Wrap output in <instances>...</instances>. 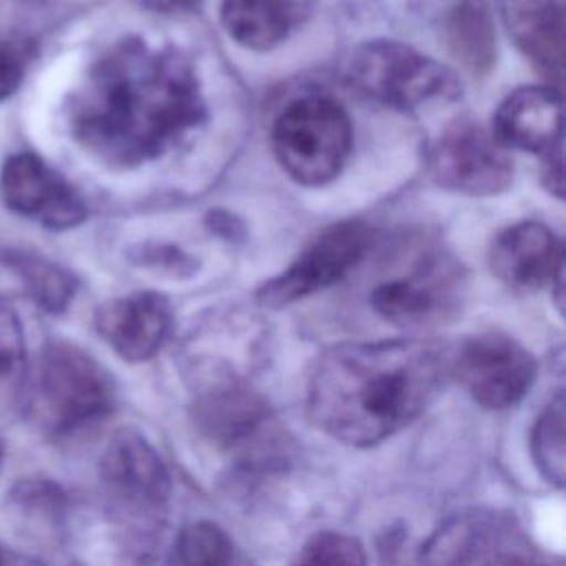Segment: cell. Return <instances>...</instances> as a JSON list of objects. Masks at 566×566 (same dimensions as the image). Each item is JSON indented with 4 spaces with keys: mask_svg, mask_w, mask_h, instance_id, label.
Here are the masks:
<instances>
[{
    "mask_svg": "<svg viewBox=\"0 0 566 566\" xmlns=\"http://www.w3.org/2000/svg\"><path fill=\"white\" fill-rule=\"evenodd\" d=\"M206 115L190 62L168 46L124 38L86 71L66 104L73 139L108 166L159 157Z\"/></svg>",
    "mask_w": 566,
    "mask_h": 566,
    "instance_id": "6da1fadb",
    "label": "cell"
},
{
    "mask_svg": "<svg viewBox=\"0 0 566 566\" xmlns=\"http://www.w3.org/2000/svg\"><path fill=\"white\" fill-rule=\"evenodd\" d=\"M449 356L427 340L334 345L307 389L312 422L349 447H374L409 427L438 398Z\"/></svg>",
    "mask_w": 566,
    "mask_h": 566,
    "instance_id": "7a4b0ae2",
    "label": "cell"
},
{
    "mask_svg": "<svg viewBox=\"0 0 566 566\" xmlns=\"http://www.w3.org/2000/svg\"><path fill=\"white\" fill-rule=\"evenodd\" d=\"M113 409V376L73 343H46L29 391L31 420L44 433L60 438L102 422Z\"/></svg>",
    "mask_w": 566,
    "mask_h": 566,
    "instance_id": "3957f363",
    "label": "cell"
},
{
    "mask_svg": "<svg viewBox=\"0 0 566 566\" xmlns=\"http://www.w3.org/2000/svg\"><path fill=\"white\" fill-rule=\"evenodd\" d=\"M343 75L354 91L405 113L427 104L453 102L462 93V84L449 66L394 40L356 46Z\"/></svg>",
    "mask_w": 566,
    "mask_h": 566,
    "instance_id": "277c9868",
    "label": "cell"
},
{
    "mask_svg": "<svg viewBox=\"0 0 566 566\" xmlns=\"http://www.w3.org/2000/svg\"><path fill=\"white\" fill-rule=\"evenodd\" d=\"M272 148L283 170L303 186L332 181L352 148L347 113L325 95L290 102L274 122Z\"/></svg>",
    "mask_w": 566,
    "mask_h": 566,
    "instance_id": "5b68a950",
    "label": "cell"
},
{
    "mask_svg": "<svg viewBox=\"0 0 566 566\" xmlns=\"http://www.w3.org/2000/svg\"><path fill=\"white\" fill-rule=\"evenodd\" d=\"M453 374L469 396L486 409H509L531 389L537 365L531 352L502 332H484L460 343L449 358Z\"/></svg>",
    "mask_w": 566,
    "mask_h": 566,
    "instance_id": "8992f818",
    "label": "cell"
},
{
    "mask_svg": "<svg viewBox=\"0 0 566 566\" xmlns=\"http://www.w3.org/2000/svg\"><path fill=\"white\" fill-rule=\"evenodd\" d=\"M427 164L436 184L473 197L502 192L513 179L504 146L471 117H460L440 133Z\"/></svg>",
    "mask_w": 566,
    "mask_h": 566,
    "instance_id": "52a82bcc",
    "label": "cell"
},
{
    "mask_svg": "<svg viewBox=\"0 0 566 566\" xmlns=\"http://www.w3.org/2000/svg\"><path fill=\"white\" fill-rule=\"evenodd\" d=\"M464 292L460 265L444 254H427L402 276L378 285L369 303L389 323L400 327H424L451 318Z\"/></svg>",
    "mask_w": 566,
    "mask_h": 566,
    "instance_id": "ba28073f",
    "label": "cell"
},
{
    "mask_svg": "<svg viewBox=\"0 0 566 566\" xmlns=\"http://www.w3.org/2000/svg\"><path fill=\"white\" fill-rule=\"evenodd\" d=\"M369 241L371 230L360 221H345L325 230L285 272L256 290L259 305L276 310L329 287L363 259Z\"/></svg>",
    "mask_w": 566,
    "mask_h": 566,
    "instance_id": "9c48e42d",
    "label": "cell"
},
{
    "mask_svg": "<svg viewBox=\"0 0 566 566\" xmlns=\"http://www.w3.org/2000/svg\"><path fill=\"white\" fill-rule=\"evenodd\" d=\"M528 551L513 517L491 509L449 515L422 544L416 566H495Z\"/></svg>",
    "mask_w": 566,
    "mask_h": 566,
    "instance_id": "30bf717a",
    "label": "cell"
},
{
    "mask_svg": "<svg viewBox=\"0 0 566 566\" xmlns=\"http://www.w3.org/2000/svg\"><path fill=\"white\" fill-rule=\"evenodd\" d=\"M115 509L135 520L157 522L170 497V475L153 444L135 429L117 431L99 464Z\"/></svg>",
    "mask_w": 566,
    "mask_h": 566,
    "instance_id": "8fae6325",
    "label": "cell"
},
{
    "mask_svg": "<svg viewBox=\"0 0 566 566\" xmlns=\"http://www.w3.org/2000/svg\"><path fill=\"white\" fill-rule=\"evenodd\" d=\"M0 192L7 208L53 230H66L86 219V206L71 184L29 150L4 161Z\"/></svg>",
    "mask_w": 566,
    "mask_h": 566,
    "instance_id": "7c38bea8",
    "label": "cell"
},
{
    "mask_svg": "<svg viewBox=\"0 0 566 566\" xmlns=\"http://www.w3.org/2000/svg\"><path fill=\"white\" fill-rule=\"evenodd\" d=\"M192 407L195 424L219 447L250 453V460H265V451L272 453L265 449V442L274 440L272 413L248 382L201 391Z\"/></svg>",
    "mask_w": 566,
    "mask_h": 566,
    "instance_id": "4fadbf2b",
    "label": "cell"
},
{
    "mask_svg": "<svg viewBox=\"0 0 566 566\" xmlns=\"http://www.w3.org/2000/svg\"><path fill=\"white\" fill-rule=\"evenodd\" d=\"M170 325V305L157 292L113 298L95 312L97 334L128 363L153 358L166 343Z\"/></svg>",
    "mask_w": 566,
    "mask_h": 566,
    "instance_id": "5bb4252c",
    "label": "cell"
},
{
    "mask_svg": "<svg viewBox=\"0 0 566 566\" xmlns=\"http://www.w3.org/2000/svg\"><path fill=\"white\" fill-rule=\"evenodd\" d=\"M493 274L517 292H535L551 285L564 263L555 234L537 221H522L502 230L489 252Z\"/></svg>",
    "mask_w": 566,
    "mask_h": 566,
    "instance_id": "9a60e30c",
    "label": "cell"
},
{
    "mask_svg": "<svg viewBox=\"0 0 566 566\" xmlns=\"http://www.w3.org/2000/svg\"><path fill=\"white\" fill-rule=\"evenodd\" d=\"M562 99L546 86H522L511 93L493 117L500 146L546 155L562 144Z\"/></svg>",
    "mask_w": 566,
    "mask_h": 566,
    "instance_id": "2e32d148",
    "label": "cell"
},
{
    "mask_svg": "<svg viewBox=\"0 0 566 566\" xmlns=\"http://www.w3.org/2000/svg\"><path fill=\"white\" fill-rule=\"evenodd\" d=\"M502 15L511 38L553 82L564 69V0H502Z\"/></svg>",
    "mask_w": 566,
    "mask_h": 566,
    "instance_id": "e0dca14e",
    "label": "cell"
},
{
    "mask_svg": "<svg viewBox=\"0 0 566 566\" xmlns=\"http://www.w3.org/2000/svg\"><path fill=\"white\" fill-rule=\"evenodd\" d=\"M221 20L232 40L265 51L287 38L298 20L296 0H223Z\"/></svg>",
    "mask_w": 566,
    "mask_h": 566,
    "instance_id": "ac0fdd59",
    "label": "cell"
},
{
    "mask_svg": "<svg viewBox=\"0 0 566 566\" xmlns=\"http://www.w3.org/2000/svg\"><path fill=\"white\" fill-rule=\"evenodd\" d=\"M27 385V347L18 314L0 301V429L11 424Z\"/></svg>",
    "mask_w": 566,
    "mask_h": 566,
    "instance_id": "d6986e66",
    "label": "cell"
},
{
    "mask_svg": "<svg viewBox=\"0 0 566 566\" xmlns=\"http://www.w3.org/2000/svg\"><path fill=\"white\" fill-rule=\"evenodd\" d=\"M531 455L542 478L562 489L566 482V400L562 391L544 405L533 422Z\"/></svg>",
    "mask_w": 566,
    "mask_h": 566,
    "instance_id": "ffe728a7",
    "label": "cell"
},
{
    "mask_svg": "<svg viewBox=\"0 0 566 566\" xmlns=\"http://www.w3.org/2000/svg\"><path fill=\"white\" fill-rule=\"evenodd\" d=\"M447 40L458 60L473 73L493 62V27L482 0H464L447 24Z\"/></svg>",
    "mask_w": 566,
    "mask_h": 566,
    "instance_id": "44dd1931",
    "label": "cell"
},
{
    "mask_svg": "<svg viewBox=\"0 0 566 566\" xmlns=\"http://www.w3.org/2000/svg\"><path fill=\"white\" fill-rule=\"evenodd\" d=\"M4 261L42 310L60 314L69 307L77 283L66 270L29 252H9Z\"/></svg>",
    "mask_w": 566,
    "mask_h": 566,
    "instance_id": "7402d4cb",
    "label": "cell"
},
{
    "mask_svg": "<svg viewBox=\"0 0 566 566\" xmlns=\"http://www.w3.org/2000/svg\"><path fill=\"white\" fill-rule=\"evenodd\" d=\"M172 566H248V562L217 522L199 520L179 531Z\"/></svg>",
    "mask_w": 566,
    "mask_h": 566,
    "instance_id": "603a6c76",
    "label": "cell"
},
{
    "mask_svg": "<svg viewBox=\"0 0 566 566\" xmlns=\"http://www.w3.org/2000/svg\"><path fill=\"white\" fill-rule=\"evenodd\" d=\"M292 566H367V555L354 535L321 531L301 546Z\"/></svg>",
    "mask_w": 566,
    "mask_h": 566,
    "instance_id": "cb8c5ba5",
    "label": "cell"
},
{
    "mask_svg": "<svg viewBox=\"0 0 566 566\" xmlns=\"http://www.w3.org/2000/svg\"><path fill=\"white\" fill-rule=\"evenodd\" d=\"M9 504L15 513L35 524H60L64 515V493L44 480H22L13 486Z\"/></svg>",
    "mask_w": 566,
    "mask_h": 566,
    "instance_id": "d4e9b609",
    "label": "cell"
},
{
    "mask_svg": "<svg viewBox=\"0 0 566 566\" xmlns=\"http://www.w3.org/2000/svg\"><path fill=\"white\" fill-rule=\"evenodd\" d=\"M142 265H148L153 270H159V272H172V274H192L197 263L184 254L181 250L172 248V245H150V248H144L142 250V259H139Z\"/></svg>",
    "mask_w": 566,
    "mask_h": 566,
    "instance_id": "484cf974",
    "label": "cell"
},
{
    "mask_svg": "<svg viewBox=\"0 0 566 566\" xmlns=\"http://www.w3.org/2000/svg\"><path fill=\"white\" fill-rule=\"evenodd\" d=\"M24 75V62L20 53H15L9 46H0V102L9 99Z\"/></svg>",
    "mask_w": 566,
    "mask_h": 566,
    "instance_id": "4316f807",
    "label": "cell"
},
{
    "mask_svg": "<svg viewBox=\"0 0 566 566\" xmlns=\"http://www.w3.org/2000/svg\"><path fill=\"white\" fill-rule=\"evenodd\" d=\"M562 144L544 155V184L555 195H564V168H562Z\"/></svg>",
    "mask_w": 566,
    "mask_h": 566,
    "instance_id": "83f0119b",
    "label": "cell"
},
{
    "mask_svg": "<svg viewBox=\"0 0 566 566\" xmlns=\"http://www.w3.org/2000/svg\"><path fill=\"white\" fill-rule=\"evenodd\" d=\"M495 566H564L562 557H546V555H535L531 548L509 555Z\"/></svg>",
    "mask_w": 566,
    "mask_h": 566,
    "instance_id": "f1b7e54d",
    "label": "cell"
},
{
    "mask_svg": "<svg viewBox=\"0 0 566 566\" xmlns=\"http://www.w3.org/2000/svg\"><path fill=\"white\" fill-rule=\"evenodd\" d=\"M148 9L172 13V11H192L201 4V0H142Z\"/></svg>",
    "mask_w": 566,
    "mask_h": 566,
    "instance_id": "f546056e",
    "label": "cell"
},
{
    "mask_svg": "<svg viewBox=\"0 0 566 566\" xmlns=\"http://www.w3.org/2000/svg\"><path fill=\"white\" fill-rule=\"evenodd\" d=\"M2 566H44L42 559L29 555V553H20V551H4V559Z\"/></svg>",
    "mask_w": 566,
    "mask_h": 566,
    "instance_id": "4dcf8cb0",
    "label": "cell"
},
{
    "mask_svg": "<svg viewBox=\"0 0 566 566\" xmlns=\"http://www.w3.org/2000/svg\"><path fill=\"white\" fill-rule=\"evenodd\" d=\"M4 551H7V548L0 546V566H2V559H4Z\"/></svg>",
    "mask_w": 566,
    "mask_h": 566,
    "instance_id": "1f68e13d",
    "label": "cell"
},
{
    "mask_svg": "<svg viewBox=\"0 0 566 566\" xmlns=\"http://www.w3.org/2000/svg\"><path fill=\"white\" fill-rule=\"evenodd\" d=\"M2 455H4V451H2V444H0V469H2Z\"/></svg>",
    "mask_w": 566,
    "mask_h": 566,
    "instance_id": "d6a6232c",
    "label": "cell"
}]
</instances>
